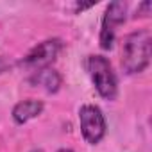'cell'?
<instances>
[{"mask_svg": "<svg viewBox=\"0 0 152 152\" xmlns=\"http://www.w3.org/2000/svg\"><path fill=\"white\" fill-rule=\"evenodd\" d=\"M152 54V34L148 29H140L125 36L122 43L120 64L127 75L141 73L150 64Z\"/></svg>", "mask_w": 152, "mask_h": 152, "instance_id": "6da1fadb", "label": "cell"}, {"mask_svg": "<svg viewBox=\"0 0 152 152\" xmlns=\"http://www.w3.org/2000/svg\"><path fill=\"white\" fill-rule=\"evenodd\" d=\"M86 70L97 93L104 100H115L118 95V79L111 61L104 56L91 54L86 59Z\"/></svg>", "mask_w": 152, "mask_h": 152, "instance_id": "7a4b0ae2", "label": "cell"}, {"mask_svg": "<svg viewBox=\"0 0 152 152\" xmlns=\"http://www.w3.org/2000/svg\"><path fill=\"white\" fill-rule=\"evenodd\" d=\"M63 50V41L59 38H50L45 39L41 43H38L36 47H32L27 56L20 61V64L31 72H38L43 68H48L59 56V52Z\"/></svg>", "mask_w": 152, "mask_h": 152, "instance_id": "3957f363", "label": "cell"}, {"mask_svg": "<svg viewBox=\"0 0 152 152\" xmlns=\"http://www.w3.org/2000/svg\"><path fill=\"white\" fill-rule=\"evenodd\" d=\"M79 124H81V132L86 143L90 145H97L100 143V140L106 136V118L104 113L100 111L99 106L93 104H84L79 109Z\"/></svg>", "mask_w": 152, "mask_h": 152, "instance_id": "277c9868", "label": "cell"}, {"mask_svg": "<svg viewBox=\"0 0 152 152\" xmlns=\"http://www.w3.org/2000/svg\"><path fill=\"white\" fill-rule=\"evenodd\" d=\"M125 20H127V4L125 2H111L106 7L104 18H102V27H100V36H99V43H100L102 50L113 48L116 27L122 25Z\"/></svg>", "mask_w": 152, "mask_h": 152, "instance_id": "5b68a950", "label": "cell"}, {"mask_svg": "<svg viewBox=\"0 0 152 152\" xmlns=\"http://www.w3.org/2000/svg\"><path fill=\"white\" fill-rule=\"evenodd\" d=\"M29 84L34 86V88H41L47 93H57L61 90L63 77H61V73L57 70L48 66V68L32 72V75L29 77Z\"/></svg>", "mask_w": 152, "mask_h": 152, "instance_id": "8992f818", "label": "cell"}, {"mask_svg": "<svg viewBox=\"0 0 152 152\" xmlns=\"http://www.w3.org/2000/svg\"><path fill=\"white\" fill-rule=\"evenodd\" d=\"M45 109V104L43 100H38V99H25V100H20L15 104L13 111H11V116L15 120V124L18 125H23L34 118H38Z\"/></svg>", "mask_w": 152, "mask_h": 152, "instance_id": "52a82bcc", "label": "cell"}, {"mask_svg": "<svg viewBox=\"0 0 152 152\" xmlns=\"http://www.w3.org/2000/svg\"><path fill=\"white\" fill-rule=\"evenodd\" d=\"M150 2L147 0V2H141L140 6H138V9H136V15H134V18H147L148 15H150Z\"/></svg>", "mask_w": 152, "mask_h": 152, "instance_id": "ba28073f", "label": "cell"}, {"mask_svg": "<svg viewBox=\"0 0 152 152\" xmlns=\"http://www.w3.org/2000/svg\"><path fill=\"white\" fill-rule=\"evenodd\" d=\"M7 70H11V63H9L4 56H0V75L6 73Z\"/></svg>", "mask_w": 152, "mask_h": 152, "instance_id": "9c48e42d", "label": "cell"}, {"mask_svg": "<svg viewBox=\"0 0 152 152\" xmlns=\"http://www.w3.org/2000/svg\"><path fill=\"white\" fill-rule=\"evenodd\" d=\"M93 6H95L93 2H91V4H77V6H75V11H77V13H79V11H84V9H90V7H93Z\"/></svg>", "mask_w": 152, "mask_h": 152, "instance_id": "30bf717a", "label": "cell"}, {"mask_svg": "<svg viewBox=\"0 0 152 152\" xmlns=\"http://www.w3.org/2000/svg\"><path fill=\"white\" fill-rule=\"evenodd\" d=\"M29 152H45V150H43V148H38V147H36V148H32V150H29Z\"/></svg>", "mask_w": 152, "mask_h": 152, "instance_id": "8fae6325", "label": "cell"}, {"mask_svg": "<svg viewBox=\"0 0 152 152\" xmlns=\"http://www.w3.org/2000/svg\"><path fill=\"white\" fill-rule=\"evenodd\" d=\"M57 152H73V150H70V148H59Z\"/></svg>", "mask_w": 152, "mask_h": 152, "instance_id": "7c38bea8", "label": "cell"}]
</instances>
